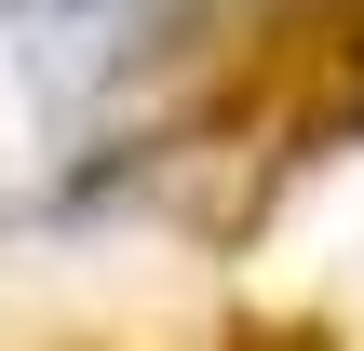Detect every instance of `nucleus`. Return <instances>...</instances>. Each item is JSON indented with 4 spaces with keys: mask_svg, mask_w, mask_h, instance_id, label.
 <instances>
[{
    "mask_svg": "<svg viewBox=\"0 0 364 351\" xmlns=\"http://www.w3.org/2000/svg\"><path fill=\"white\" fill-rule=\"evenodd\" d=\"M0 14H14V0H0Z\"/></svg>",
    "mask_w": 364,
    "mask_h": 351,
    "instance_id": "f03ea898",
    "label": "nucleus"
},
{
    "mask_svg": "<svg viewBox=\"0 0 364 351\" xmlns=\"http://www.w3.org/2000/svg\"><path fill=\"white\" fill-rule=\"evenodd\" d=\"M176 14H203V0H68V68H122V54H149V27H176Z\"/></svg>",
    "mask_w": 364,
    "mask_h": 351,
    "instance_id": "f257e3e1",
    "label": "nucleus"
}]
</instances>
